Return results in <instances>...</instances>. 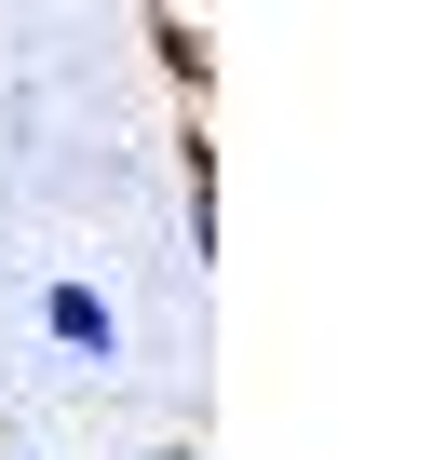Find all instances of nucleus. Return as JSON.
<instances>
[{"mask_svg": "<svg viewBox=\"0 0 446 460\" xmlns=\"http://www.w3.org/2000/svg\"><path fill=\"white\" fill-rule=\"evenodd\" d=\"M176 203H189V258H216V149H203V122H189V190Z\"/></svg>", "mask_w": 446, "mask_h": 460, "instance_id": "2", "label": "nucleus"}, {"mask_svg": "<svg viewBox=\"0 0 446 460\" xmlns=\"http://www.w3.org/2000/svg\"><path fill=\"white\" fill-rule=\"evenodd\" d=\"M162 68H176V95H203V68H216L203 28H189V0H162Z\"/></svg>", "mask_w": 446, "mask_h": 460, "instance_id": "3", "label": "nucleus"}, {"mask_svg": "<svg viewBox=\"0 0 446 460\" xmlns=\"http://www.w3.org/2000/svg\"><path fill=\"white\" fill-rule=\"evenodd\" d=\"M41 325H55V352H82V366L122 352V312H109L95 285H41Z\"/></svg>", "mask_w": 446, "mask_h": 460, "instance_id": "1", "label": "nucleus"}]
</instances>
